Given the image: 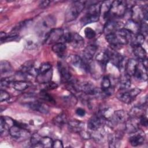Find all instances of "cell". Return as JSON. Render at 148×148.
I'll return each mask as SVG.
<instances>
[{
  "label": "cell",
  "mask_w": 148,
  "mask_h": 148,
  "mask_svg": "<svg viewBox=\"0 0 148 148\" xmlns=\"http://www.w3.org/2000/svg\"><path fill=\"white\" fill-rule=\"evenodd\" d=\"M133 34L124 28L106 36V40L111 45L117 47L130 42Z\"/></svg>",
  "instance_id": "6da1fadb"
},
{
  "label": "cell",
  "mask_w": 148,
  "mask_h": 148,
  "mask_svg": "<svg viewBox=\"0 0 148 148\" xmlns=\"http://www.w3.org/2000/svg\"><path fill=\"white\" fill-rule=\"evenodd\" d=\"M101 3L99 2H97L89 6L86 13L80 19V23L82 25L95 23L99 20Z\"/></svg>",
  "instance_id": "7a4b0ae2"
},
{
  "label": "cell",
  "mask_w": 148,
  "mask_h": 148,
  "mask_svg": "<svg viewBox=\"0 0 148 148\" xmlns=\"http://www.w3.org/2000/svg\"><path fill=\"white\" fill-rule=\"evenodd\" d=\"M86 1H75L67 9L65 13V20L70 22L75 20L84 9Z\"/></svg>",
  "instance_id": "3957f363"
},
{
  "label": "cell",
  "mask_w": 148,
  "mask_h": 148,
  "mask_svg": "<svg viewBox=\"0 0 148 148\" xmlns=\"http://www.w3.org/2000/svg\"><path fill=\"white\" fill-rule=\"evenodd\" d=\"M56 23V18L53 16H46L38 22L35 26V30L39 35L46 34L53 29Z\"/></svg>",
  "instance_id": "277c9868"
},
{
  "label": "cell",
  "mask_w": 148,
  "mask_h": 148,
  "mask_svg": "<svg viewBox=\"0 0 148 148\" xmlns=\"http://www.w3.org/2000/svg\"><path fill=\"white\" fill-rule=\"evenodd\" d=\"M52 77V68L50 64L44 62L38 69V74L36 76L38 83L46 84L51 81Z\"/></svg>",
  "instance_id": "5b68a950"
},
{
  "label": "cell",
  "mask_w": 148,
  "mask_h": 148,
  "mask_svg": "<svg viewBox=\"0 0 148 148\" xmlns=\"http://www.w3.org/2000/svg\"><path fill=\"white\" fill-rule=\"evenodd\" d=\"M147 5L139 6L138 5H134L131 8V20L138 24L143 21H147Z\"/></svg>",
  "instance_id": "8992f818"
},
{
  "label": "cell",
  "mask_w": 148,
  "mask_h": 148,
  "mask_svg": "<svg viewBox=\"0 0 148 148\" xmlns=\"http://www.w3.org/2000/svg\"><path fill=\"white\" fill-rule=\"evenodd\" d=\"M10 135L16 141H24L31 137L30 132L25 128L18 125H13L9 131Z\"/></svg>",
  "instance_id": "52a82bcc"
},
{
  "label": "cell",
  "mask_w": 148,
  "mask_h": 148,
  "mask_svg": "<svg viewBox=\"0 0 148 148\" xmlns=\"http://www.w3.org/2000/svg\"><path fill=\"white\" fill-rule=\"evenodd\" d=\"M127 9L126 1H114L112 3L108 17H111L112 18L121 17L125 14Z\"/></svg>",
  "instance_id": "ba28073f"
},
{
  "label": "cell",
  "mask_w": 148,
  "mask_h": 148,
  "mask_svg": "<svg viewBox=\"0 0 148 148\" xmlns=\"http://www.w3.org/2000/svg\"><path fill=\"white\" fill-rule=\"evenodd\" d=\"M141 92L139 88H134L127 91H123L117 93V98L121 102L125 103H130Z\"/></svg>",
  "instance_id": "9c48e42d"
},
{
  "label": "cell",
  "mask_w": 148,
  "mask_h": 148,
  "mask_svg": "<svg viewBox=\"0 0 148 148\" xmlns=\"http://www.w3.org/2000/svg\"><path fill=\"white\" fill-rule=\"evenodd\" d=\"M64 34L63 29L61 28H53L46 34L45 42L48 45L56 43L61 40Z\"/></svg>",
  "instance_id": "30bf717a"
},
{
  "label": "cell",
  "mask_w": 148,
  "mask_h": 148,
  "mask_svg": "<svg viewBox=\"0 0 148 148\" xmlns=\"http://www.w3.org/2000/svg\"><path fill=\"white\" fill-rule=\"evenodd\" d=\"M124 24L114 18L109 19L103 27V33L105 35L113 34L118 30L124 28Z\"/></svg>",
  "instance_id": "8fae6325"
},
{
  "label": "cell",
  "mask_w": 148,
  "mask_h": 148,
  "mask_svg": "<svg viewBox=\"0 0 148 148\" xmlns=\"http://www.w3.org/2000/svg\"><path fill=\"white\" fill-rule=\"evenodd\" d=\"M128 117V114L125 111L123 110H118L114 111L109 119L112 127L113 125L124 124Z\"/></svg>",
  "instance_id": "7c38bea8"
},
{
  "label": "cell",
  "mask_w": 148,
  "mask_h": 148,
  "mask_svg": "<svg viewBox=\"0 0 148 148\" xmlns=\"http://www.w3.org/2000/svg\"><path fill=\"white\" fill-rule=\"evenodd\" d=\"M131 135L129 138L130 144L132 146H138L142 145L145 140V134L144 132L139 129L135 132L131 134Z\"/></svg>",
  "instance_id": "4fadbf2b"
},
{
  "label": "cell",
  "mask_w": 148,
  "mask_h": 148,
  "mask_svg": "<svg viewBox=\"0 0 148 148\" xmlns=\"http://www.w3.org/2000/svg\"><path fill=\"white\" fill-rule=\"evenodd\" d=\"M26 105L32 110L42 113L47 114L49 112V106L44 103L38 101H29L26 103Z\"/></svg>",
  "instance_id": "5bb4252c"
},
{
  "label": "cell",
  "mask_w": 148,
  "mask_h": 148,
  "mask_svg": "<svg viewBox=\"0 0 148 148\" xmlns=\"http://www.w3.org/2000/svg\"><path fill=\"white\" fill-rule=\"evenodd\" d=\"M124 124V131L130 134L136 132L139 129V123L138 119L128 117Z\"/></svg>",
  "instance_id": "9a60e30c"
},
{
  "label": "cell",
  "mask_w": 148,
  "mask_h": 148,
  "mask_svg": "<svg viewBox=\"0 0 148 148\" xmlns=\"http://www.w3.org/2000/svg\"><path fill=\"white\" fill-rule=\"evenodd\" d=\"M147 68L141 61L138 62L137 68L134 75L135 77L139 81L145 82L147 79Z\"/></svg>",
  "instance_id": "2e32d148"
},
{
  "label": "cell",
  "mask_w": 148,
  "mask_h": 148,
  "mask_svg": "<svg viewBox=\"0 0 148 148\" xmlns=\"http://www.w3.org/2000/svg\"><path fill=\"white\" fill-rule=\"evenodd\" d=\"M69 43L75 49H80L84 46V41L82 36L77 33L71 32Z\"/></svg>",
  "instance_id": "e0dca14e"
},
{
  "label": "cell",
  "mask_w": 148,
  "mask_h": 148,
  "mask_svg": "<svg viewBox=\"0 0 148 148\" xmlns=\"http://www.w3.org/2000/svg\"><path fill=\"white\" fill-rule=\"evenodd\" d=\"M58 69L61 76V80L64 82L68 83L72 80V75L68 69V67L64 64L60 62L58 63Z\"/></svg>",
  "instance_id": "ac0fdd59"
},
{
  "label": "cell",
  "mask_w": 148,
  "mask_h": 148,
  "mask_svg": "<svg viewBox=\"0 0 148 148\" xmlns=\"http://www.w3.org/2000/svg\"><path fill=\"white\" fill-rule=\"evenodd\" d=\"M98 64L102 69H105L106 65L110 61L109 54L107 50L101 51L99 52L95 57Z\"/></svg>",
  "instance_id": "d6986e66"
},
{
  "label": "cell",
  "mask_w": 148,
  "mask_h": 148,
  "mask_svg": "<svg viewBox=\"0 0 148 148\" xmlns=\"http://www.w3.org/2000/svg\"><path fill=\"white\" fill-rule=\"evenodd\" d=\"M67 124L69 130L75 133L79 134L84 128V123L77 120H71L68 122Z\"/></svg>",
  "instance_id": "ffe728a7"
},
{
  "label": "cell",
  "mask_w": 148,
  "mask_h": 148,
  "mask_svg": "<svg viewBox=\"0 0 148 148\" xmlns=\"http://www.w3.org/2000/svg\"><path fill=\"white\" fill-rule=\"evenodd\" d=\"M138 62L139 61L134 58H130L128 60L125 68V73L130 76H134L137 68Z\"/></svg>",
  "instance_id": "44dd1931"
},
{
  "label": "cell",
  "mask_w": 148,
  "mask_h": 148,
  "mask_svg": "<svg viewBox=\"0 0 148 148\" xmlns=\"http://www.w3.org/2000/svg\"><path fill=\"white\" fill-rule=\"evenodd\" d=\"M97 46L95 45H88L83 51L84 59L88 61L92 60L94 56L95 55L97 50Z\"/></svg>",
  "instance_id": "7402d4cb"
},
{
  "label": "cell",
  "mask_w": 148,
  "mask_h": 148,
  "mask_svg": "<svg viewBox=\"0 0 148 148\" xmlns=\"http://www.w3.org/2000/svg\"><path fill=\"white\" fill-rule=\"evenodd\" d=\"M106 134V132L103 129V127H99L97 130L91 131L90 132L91 138H92L97 142H102L105 138Z\"/></svg>",
  "instance_id": "603a6c76"
},
{
  "label": "cell",
  "mask_w": 148,
  "mask_h": 148,
  "mask_svg": "<svg viewBox=\"0 0 148 148\" xmlns=\"http://www.w3.org/2000/svg\"><path fill=\"white\" fill-rule=\"evenodd\" d=\"M131 82L130 79V76L126 73L123 74L119 81V86L120 90H125L129 88L131 86Z\"/></svg>",
  "instance_id": "cb8c5ba5"
},
{
  "label": "cell",
  "mask_w": 148,
  "mask_h": 148,
  "mask_svg": "<svg viewBox=\"0 0 148 148\" xmlns=\"http://www.w3.org/2000/svg\"><path fill=\"white\" fill-rule=\"evenodd\" d=\"M129 117L139 119L140 116L145 114V109L143 105L135 106L132 107L128 113Z\"/></svg>",
  "instance_id": "d4e9b609"
},
{
  "label": "cell",
  "mask_w": 148,
  "mask_h": 148,
  "mask_svg": "<svg viewBox=\"0 0 148 148\" xmlns=\"http://www.w3.org/2000/svg\"><path fill=\"white\" fill-rule=\"evenodd\" d=\"M124 28L132 34L139 33V24L132 21L131 19L128 20L126 22L124 25Z\"/></svg>",
  "instance_id": "484cf974"
},
{
  "label": "cell",
  "mask_w": 148,
  "mask_h": 148,
  "mask_svg": "<svg viewBox=\"0 0 148 148\" xmlns=\"http://www.w3.org/2000/svg\"><path fill=\"white\" fill-rule=\"evenodd\" d=\"M133 53L135 57L140 61H143L147 58V53L145 49L142 46H133Z\"/></svg>",
  "instance_id": "4316f807"
},
{
  "label": "cell",
  "mask_w": 148,
  "mask_h": 148,
  "mask_svg": "<svg viewBox=\"0 0 148 148\" xmlns=\"http://www.w3.org/2000/svg\"><path fill=\"white\" fill-rule=\"evenodd\" d=\"M31 86V83L25 80H16L12 83L13 88L18 91H23Z\"/></svg>",
  "instance_id": "83f0119b"
},
{
  "label": "cell",
  "mask_w": 148,
  "mask_h": 148,
  "mask_svg": "<svg viewBox=\"0 0 148 148\" xmlns=\"http://www.w3.org/2000/svg\"><path fill=\"white\" fill-rule=\"evenodd\" d=\"M112 1H106L102 2L100 6V16L102 15L104 18L108 17L109 10L112 5Z\"/></svg>",
  "instance_id": "f1b7e54d"
},
{
  "label": "cell",
  "mask_w": 148,
  "mask_h": 148,
  "mask_svg": "<svg viewBox=\"0 0 148 148\" xmlns=\"http://www.w3.org/2000/svg\"><path fill=\"white\" fill-rule=\"evenodd\" d=\"M53 122L55 125L58 127H62L65 124H67L68 121L66 114L62 113L55 117L53 120Z\"/></svg>",
  "instance_id": "f546056e"
},
{
  "label": "cell",
  "mask_w": 148,
  "mask_h": 148,
  "mask_svg": "<svg viewBox=\"0 0 148 148\" xmlns=\"http://www.w3.org/2000/svg\"><path fill=\"white\" fill-rule=\"evenodd\" d=\"M144 40L145 36L142 34L138 33L136 34H133L130 43L132 47L135 46H142L144 42Z\"/></svg>",
  "instance_id": "4dcf8cb0"
},
{
  "label": "cell",
  "mask_w": 148,
  "mask_h": 148,
  "mask_svg": "<svg viewBox=\"0 0 148 148\" xmlns=\"http://www.w3.org/2000/svg\"><path fill=\"white\" fill-rule=\"evenodd\" d=\"M0 71L1 75L8 74L13 71V67L8 61L2 60L0 62Z\"/></svg>",
  "instance_id": "1f68e13d"
},
{
  "label": "cell",
  "mask_w": 148,
  "mask_h": 148,
  "mask_svg": "<svg viewBox=\"0 0 148 148\" xmlns=\"http://www.w3.org/2000/svg\"><path fill=\"white\" fill-rule=\"evenodd\" d=\"M120 138L116 134H109L108 135V142L109 146L110 147H117L120 146Z\"/></svg>",
  "instance_id": "d6a6232c"
},
{
  "label": "cell",
  "mask_w": 148,
  "mask_h": 148,
  "mask_svg": "<svg viewBox=\"0 0 148 148\" xmlns=\"http://www.w3.org/2000/svg\"><path fill=\"white\" fill-rule=\"evenodd\" d=\"M66 46L65 43L61 42L55 43L52 46V50L58 55H62L66 50Z\"/></svg>",
  "instance_id": "836d02e7"
},
{
  "label": "cell",
  "mask_w": 148,
  "mask_h": 148,
  "mask_svg": "<svg viewBox=\"0 0 148 148\" xmlns=\"http://www.w3.org/2000/svg\"><path fill=\"white\" fill-rule=\"evenodd\" d=\"M32 22V20L31 19L29 20H25L23 21H21L18 23L13 29L12 31H14V33L15 34L16 32L19 31L20 30H22L24 28H25L26 27H28Z\"/></svg>",
  "instance_id": "e575fe53"
},
{
  "label": "cell",
  "mask_w": 148,
  "mask_h": 148,
  "mask_svg": "<svg viewBox=\"0 0 148 148\" xmlns=\"http://www.w3.org/2000/svg\"><path fill=\"white\" fill-rule=\"evenodd\" d=\"M42 136L38 134H34L30 137V143L32 147H40V142Z\"/></svg>",
  "instance_id": "d590c367"
},
{
  "label": "cell",
  "mask_w": 148,
  "mask_h": 148,
  "mask_svg": "<svg viewBox=\"0 0 148 148\" xmlns=\"http://www.w3.org/2000/svg\"><path fill=\"white\" fill-rule=\"evenodd\" d=\"M53 140L47 136L42 137L40 145L42 147H51L53 146Z\"/></svg>",
  "instance_id": "8d00e7d4"
},
{
  "label": "cell",
  "mask_w": 148,
  "mask_h": 148,
  "mask_svg": "<svg viewBox=\"0 0 148 148\" xmlns=\"http://www.w3.org/2000/svg\"><path fill=\"white\" fill-rule=\"evenodd\" d=\"M64 102L69 106H72L75 105L77 102L76 98L73 95H69L68 96H65L63 98Z\"/></svg>",
  "instance_id": "74e56055"
},
{
  "label": "cell",
  "mask_w": 148,
  "mask_h": 148,
  "mask_svg": "<svg viewBox=\"0 0 148 148\" xmlns=\"http://www.w3.org/2000/svg\"><path fill=\"white\" fill-rule=\"evenodd\" d=\"M14 81V77H3L1 79V87H8L10 84H12V83Z\"/></svg>",
  "instance_id": "f35d334b"
},
{
  "label": "cell",
  "mask_w": 148,
  "mask_h": 148,
  "mask_svg": "<svg viewBox=\"0 0 148 148\" xmlns=\"http://www.w3.org/2000/svg\"><path fill=\"white\" fill-rule=\"evenodd\" d=\"M40 98H42V99H43L46 101H48V102H51V103H54L55 102L53 97L50 94H49L45 90H42L40 91Z\"/></svg>",
  "instance_id": "ab89813d"
},
{
  "label": "cell",
  "mask_w": 148,
  "mask_h": 148,
  "mask_svg": "<svg viewBox=\"0 0 148 148\" xmlns=\"http://www.w3.org/2000/svg\"><path fill=\"white\" fill-rule=\"evenodd\" d=\"M84 35L85 36L89 39H91L92 38H94L95 35H96V32L95 31L92 29L90 27H87L84 29Z\"/></svg>",
  "instance_id": "60d3db41"
},
{
  "label": "cell",
  "mask_w": 148,
  "mask_h": 148,
  "mask_svg": "<svg viewBox=\"0 0 148 148\" xmlns=\"http://www.w3.org/2000/svg\"><path fill=\"white\" fill-rule=\"evenodd\" d=\"M9 98H10L9 94L6 91L1 89L0 91V101L3 102L5 101H7L8 99H9Z\"/></svg>",
  "instance_id": "b9f144b4"
},
{
  "label": "cell",
  "mask_w": 148,
  "mask_h": 148,
  "mask_svg": "<svg viewBox=\"0 0 148 148\" xmlns=\"http://www.w3.org/2000/svg\"><path fill=\"white\" fill-rule=\"evenodd\" d=\"M25 47L27 49H34L36 47V43L32 40H27L25 43Z\"/></svg>",
  "instance_id": "7bdbcfd3"
},
{
  "label": "cell",
  "mask_w": 148,
  "mask_h": 148,
  "mask_svg": "<svg viewBox=\"0 0 148 148\" xmlns=\"http://www.w3.org/2000/svg\"><path fill=\"white\" fill-rule=\"evenodd\" d=\"M139 124L144 126V127H147L148 124V121H147V119L145 114L142 115L140 116L139 119Z\"/></svg>",
  "instance_id": "ee69618b"
},
{
  "label": "cell",
  "mask_w": 148,
  "mask_h": 148,
  "mask_svg": "<svg viewBox=\"0 0 148 148\" xmlns=\"http://www.w3.org/2000/svg\"><path fill=\"white\" fill-rule=\"evenodd\" d=\"M53 147L54 148H62L64 147L63 143L61 140L56 139L53 142Z\"/></svg>",
  "instance_id": "f6af8a7d"
},
{
  "label": "cell",
  "mask_w": 148,
  "mask_h": 148,
  "mask_svg": "<svg viewBox=\"0 0 148 148\" xmlns=\"http://www.w3.org/2000/svg\"><path fill=\"white\" fill-rule=\"evenodd\" d=\"M80 134V135L82 136V138L85 139H88L90 138H91V136H90V133L87 132L86 131H85L84 130L82 131L81 132H80L79 133Z\"/></svg>",
  "instance_id": "bcb514c9"
},
{
  "label": "cell",
  "mask_w": 148,
  "mask_h": 148,
  "mask_svg": "<svg viewBox=\"0 0 148 148\" xmlns=\"http://www.w3.org/2000/svg\"><path fill=\"white\" fill-rule=\"evenodd\" d=\"M76 114L79 117H83L86 114V111L84 109L79 108L76 110Z\"/></svg>",
  "instance_id": "7dc6e473"
},
{
  "label": "cell",
  "mask_w": 148,
  "mask_h": 148,
  "mask_svg": "<svg viewBox=\"0 0 148 148\" xmlns=\"http://www.w3.org/2000/svg\"><path fill=\"white\" fill-rule=\"evenodd\" d=\"M50 3V1H47V0L40 1V3H39V7L40 8H47L49 5Z\"/></svg>",
  "instance_id": "c3c4849f"
},
{
  "label": "cell",
  "mask_w": 148,
  "mask_h": 148,
  "mask_svg": "<svg viewBox=\"0 0 148 148\" xmlns=\"http://www.w3.org/2000/svg\"><path fill=\"white\" fill-rule=\"evenodd\" d=\"M47 84V89H54V88H56L57 87V84L56 83H55L54 82H51V81L47 83H46Z\"/></svg>",
  "instance_id": "681fc988"
}]
</instances>
